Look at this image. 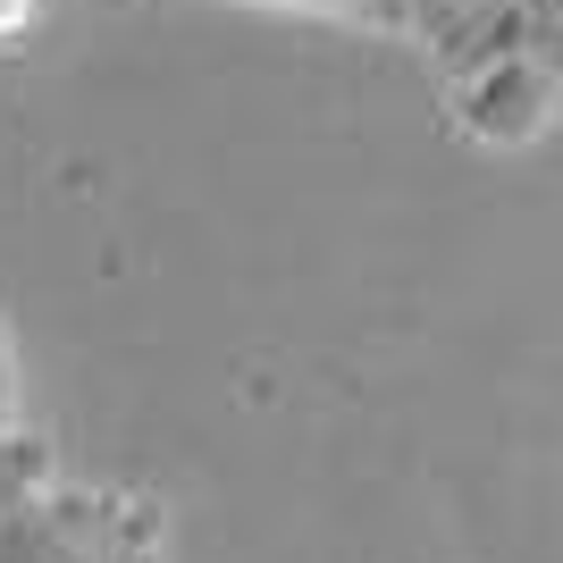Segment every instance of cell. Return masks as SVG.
Returning a JSON list of instances; mask_svg holds the SVG:
<instances>
[{"label": "cell", "instance_id": "1", "mask_svg": "<svg viewBox=\"0 0 563 563\" xmlns=\"http://www.w3.org/2000/svg\"><path fill=\"white\" fill-rule=\"evenodd\" d=\"M25 18H34V0H0V34H18Z\"/></svg>", "mask_w": 563, "mask_h": 563}]
</instances>
